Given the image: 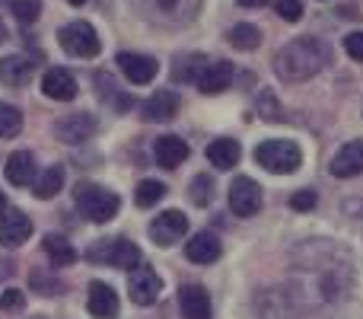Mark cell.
Instances as JSON below:
<instances>
[{"mask_svg": "<svg viewBox=\"0 0 363 319\" xmlns=\"http://www.w3.org/2000/svg\"><path fill=\"white\" fill-rule=\"evenodd\" d=\"M328 61V48L315 36L294 38L290 45H284L277 55V74L284 80H309L322 70V64Z\"/></svg>", "mask_w": 363, "mask_h": 319, "instance_id": "cell-1", "label": "cell"}, {"mask_svg": "<svg viewBox=\"0 0 363 319\" xmlns=\"http://www.w3.org/2000/svg\"><path fill=\"white\" fill-rule=\"evenodd\" d=\"M74 201H77V211H80L86 220H93V224L112 220L121 207L118 195L102 188V185H96V182H80V185L74 188Z\"/></svg>", "mask_w": 363, "mask_h": 319, "instance_id": "cell-2", "label": "cell"}, {"mask_svg": "<svg viewBox=\"0 0 363 319\" xmlns=\"http://www.w3.org/2000/svg\"><path fill=\"white\" fill-rule=\"evenodd\" d=\"M255 163L268 173H277V175H287L294 173L296 166L303 163V151L296 141H287V138H277V141H262L255 147Z\"/></svg>", "mask_w": 363, "mask_h": 319, "instance_id": "cell-3", "label": "cell"}, {"mask_svg": "<svg viewBox=\"0 0 363 319\" xmlns=\"http://www.w3.org/2000/svg\"><path fill=\"white\" fill-rule=\"evenodd\" d=\"M57 38H61V48L67 51V55H74V58H96L99 55V48H102L96 29L89 23H83V19L67 23L61 32H57Z\"/></svg>", "mask_w": 363, "mask_h": 319, "instance_id": "cell-4", "label": "cell"}, {"mask_svg": "<svg viewBox=\"0 0 363 319\" xmlns=\"http://www.w3.org/2000/svg\"><path fill=\"white\" fill-rule=\"evenodd\" d=\"M230 207L236 217H252L262 207V185L249 175H239L230 185Z\"/></svg>", "mask_w": 363, "mask_h": 319, "instance_id": "cell-5", "label": "cell"}, {"mask_svg": "<svg viewBox=\"0 0 363 319\" xmlns=\"http://www.w3.org/2000/svg\"><path fill=\"white\" fill-rule=\"evenodd\" d=\"M128 294H131V301L138 307H150L163 294V281H160V275L153 269H134L131 278H128Z\"/></svg>", "mask_w": 363, "mask_h": 319, "instance_id": "cell-6", "label": "cell"}, {"mask_svg": "<svg viewBox=\"0 0 363 319\" xmlns=\"http://www.w3.org/2000/svg\"><path fill=\"white\" fill-rule=\"evenodd\" d=\"M188 233V217L182 211H163L160 217H153L150 224V239L157 246H172Z\"/></svg>", "mask_w": 363, "mask_h": 319, "instance_id": "cell-7", "label": "cell"}, {"mask_svg": "<svg viewBox=\"0 0 363 319\" xmlns=\"http://www.w3.org/2000/svg\"><path fill=\"white\" fill-rule=\"evenodd\" d=\"M32 237V220L19 207H4L0 211V243L4 246H23Z\"/></svg>", "mask_w": 363, "mask_h": 319, "instance_id": "cell-8", "label": "cell"}, {"mask_svg": "<svg viewBox=\"0 0 363 319\" xmlns=\"http://www.w3.org/2000/svg\"><path fill=\"white\" fill-rule=\"evenodd\" d=\"M42 93L48 96V99H55V102H70V99H77L80 87H77V80H74L70 70L51 67L48 74L42 77Z\"/></svg>", "mask_w": 363, "mask_h": 319, "instance_id": "cell-9", "label": "cell"}, {"mask_svg": "<svg viewBox=\"0 0 363 319\" xmlns=\"http://www.w3.org/2000/svg\"><path fill=\"white\" fill-rule=\"evenodd\" d=\"M106 243V252H99V256L93 259H102V262L115 265V269H140V249L131 243V239H102Z\"/></svg>", "mask_w": 363, "mask_h": 319, "instance_id": "cell-10", "label": "cell"}, {"mask_svg": "<svg viewBox=\"0 0 363 319\" xmlns=\"http://www.w3.org/2000/svg\"><path fill=\"white\" fill-rule=\"evenodd\" d=\"M118 67H121V74H125L131 83L144 87V83H150L153 77H157L160 64L153 61L150 55H134V51H121V55H118Z\"/></svg>", "mask_w": 363, "mask_h": 319, "instance_id": "cell-11", "label": "cell"}, {"mask_svg": "<svg viewBox=\"0 0 363 319\" xmlns=\"http://www.w3.org/2000/svg\"><path fill=\"white\" fill-rule=\"evenodd\" d=\"M198 90L204 96H213V93H223V90H230L233 83V64L230 61H213V64H204L198 74Z\"/></svg>", "mask_w": 363, "mask_h": 319, "instance_id": "cell-12", "label": "cell"}, {"mask_svg": "<svg viewBox=\"0 0 363 319\" xmlns=\"http://www.w3.org/2000/svg\"><path fill=\"white\" fill-rule=\"evenodd\" d=\"M220 252H223V246H220V239L213 233H194L185 243V256L194 265H213L220 259Z\"/></svg>", "mask_w": 363, "mask_h": 319, "instance_id": "cell-13", "label": "cell"}, {"mask_svg": "<svg viewBox=\"0 0 363 319\" xmlns=\"http://www.w3.org/2000/svg\"><path fill=\"white\" fill-rule=\"evenodd\" d=\"M86 310L96 319H112L115 313H118V294H115L106 281H93V284H89Z\"/></svg>", "mask_w": 363, "mask_h": 319, "instance_id": "cell-14", "label": "cell"}, {"mask_svg": "<svg viewBox=\"0 0 363 319\" xmlns=\"http://www.w3.org/2000/svg\"><path fill=\"white\" fill-rule=\"evenodd\" d=\"M363 173V141H351L345 144L332 160V175L338 179H351V175Z\"/></svg>", "mask_w": 363, "mask_h": 319, "instance_id": "cell-15", "label": "cell"}, {"mask_svg": "<svg viewBox=\"0 0 363 319\" xmlns=\"http://www.w3.org/2000/svg\"><path fill=\"white\" fill-rule=\"evenodd\" d=\"M179 307L185 319H211V297L198 284H185L179 291Z\"/></svg>", "mask_w": 363, "mask_h": 319, "instance_id": "cell-16", "label": "cell"}, {"mask_svg": "<svg viewBox=\"0 0 363 319\" xmlns=\"http://www.w3.org/2000/svg\"><path fill=\"white\" fill-rule=\"evenodd\" d=\"M140 112H144L147 121H169V119H176V112H179V96L172 93V90H157V93L140 106Z\"/></svg>", "mask_w": 363, "mask_h": 319, "instance_id": "cell-17", "label": "cell"}, {"mask_svg": "<svg viewBox=\"0 0 363 319\" xmlns=\"http://www.w3.org/2000/svg\"><path fill=\"white\" fill-rule=\"evenodd\" d=\"M153 157H157V163L163 169H176L188 160V144L182 138H176V134H163V138H157Z\"/></svg>", "mask_w": 363, "mask_h": 319, "instance_id": "cell-18", "label": "cell"}, {"mask_svg": "<svg viewBox=\"0 0 363 319\" xmlns=\"http://www.w3.org/2000/svg\"><path fill=\"white\" fill-rule=\"evenodd\" d=\"M6 182L10 185H32L35 182V157H32L29 151H16L10 153V160H6V169H4Z\"/></svg>", "mask_w": 363, "mask_h": 319, "instance_id": "cell-19", "label": "cell"}, {"mask_svg": "<svg viewBox=\"0 0 363 319\" xmlns=\"http://www.w3.org/2000/svg\"><path fill=\"white\" fill-rule=\"evenodd\" d=\"M55 131H57V138L67 141V144H80V141H86L96 134V121L80 112V115H70V119L57 121Z\"/></svg>", "mask_w": 363, "mask_h": 319, "instance_id": "cell-20", "label": "cell"}, {"mask_svg": "<svg viewBox=\"0 0 363 319\" xmlns=\"http://www.w3.org/2000/svg\"><path fill=\"white\" fill-rule=\"evenodd\" d=\"M242 157V147L236 144L233 138H220V141H211L207 144V160H211V166L217 169H233Z\"/></svg>", "mask_w": 363, "mask_h": 319, "instance_id": "cell-21", "label": "cell"}, {"mask_svg": "<svg viewBox=\"0 0 363 319\" xmlns=\"http://www.w3.org/2000/svg\"><path fill=\"white\" fill-rule=\"evenodd\" d=\"M29 77H32V64L26 61V58L13 55V58L0 61V80H4L6 87H23V83H29Z\"/></svg>", "mask_w": 363, "mask_h": 319, "instance_id": "cell-22", "label": "cell"}, {"mask_svg": "<svg viewBox=\"0 0 363 319\" xmlns=\"http://www.w3.org/2000/svg\"><path fill=\"white\" fill-rule=\"evenodd\" d=\"M45 252H48V259H51V265H74L77 262V249L70 246V239L67 237H57V233H48L45 237Z\"/></svg>", "mask_w": 363, "mask_h": 319, "instance_id": "cell-23", "label": "cell"}, {"mask_svg": "<svg viewBox=\"0 0 363 319\" xmlns=\"http://www.w3.org/2000/svg\"><path fill=\"white\" fill-rule=\"evenodd\" d=\"M32 188H35V198H42V201L55 198V195L64 188V166H48L42 175H35Z\"/></svg>", "mask_w": 363, "mask_h": 319, "instance_id": "cell-24", "label": "cell"}, {"mask_svg": "<svg viewBox=\"0 0 363 319\" xmlns=\"http://www.w3.org/2000/svg\"><path fill=\"white\" fill-rule=\"evenodd\" d=\"M230 45L236 51H255L262 45V29L258 26H249V23H239L230 29Z\"/></svg>", "mask_w": 363, "mask_h": 319, "instance_id": "cell-25", "label": "cell"}, {"mask_svg": "<svg viewBox=\"0 0 363 319\" xmlns=\"http://www.w3.org/2000/svg\"><path fill=\"white\" fill-rule=\"evenodd\" d=\"M166 198V185L157 179H144L138 185V192H134V201H138V207H153L160 205V201Z\"/></svg>", "mask_w": 363, "mask_h": 319, "instance_id": "cell-26", "label": "cell"}, {"mask_svg": "<svg viewBox=\"0 0 363 319\" xmlns=\"http://www.w3.org/2000/svg\"><path fill=\"white\" fill-rule=\"evenodd\" d=\"M23 131V115L16 106L10 102H0V138H16Z\"/></svg>", "mask_w": 363, "mask_h": 319, "instance_id": "cell-27", "label": "cell"}, {"mask_svg": "<svg viewBox=\"0 0 363 319\" xmlns=\"http://www.w3.org/2000/svg\"><path fill=\"white\" fill-rule=\"evenodd\" d=\"M188 192H191V201H194L198 207L211 205V201H213V179H211V175H194V179H191V188H188Z\"/></svg>", "mask_w": 363, "mask_h": 319, "instance_id": "cell-28", "label": "cell"}, {"mask_svg": "<svg viewBox=\"0 0 363 319\" xmlns=\"http://www.w3.org/2000/svg\"><path fill=\"white\" fill-rule=\"evenodd\" d=\"M201 61H204V58H201V55L179 58L176 70H172V74H176V80H179V83H185V80H198V74H201V67H198V64H201Z\"/></svg>", "mask_w": 363, "mask_h": 319, "instance_id": "cell-29", "label": "cell"}, {"mask_svg": "<svg viewBox=\"0 0 363 319\" xmlns=\"http://www.w3.org/2000/svg\"><path fill=\"white\" fill-rule=\"evenodd\" d=\"M10 10L16 13L19 23H35L38 13H42V0H13Z\"/></svg>", "mask_w": 363, "mask_h": 319, "instance_id": "cell-30", "label": "cell"}, {"mask_svg": "<svg viewBox=\"0 0 363 319\" xmlns=\"http://www.w3.org/2000/svg\"><path fill=\"white\" fill-rule=\"evenodd\" d=\"M274 10L281 13V16L287 19V23H300L303 13H306V10H303L300 0H274Z\"/></svg>", "mask_w": 363, "mask_h": 319, "instance_id": "cell-31", "label": "cell"}, {"mask_svg": "<svg viewBox=\"0 0 363 319\" xmlns=\"http://www.w3.org/2000/svg\"><path fill=\"white\" fill-rule=\"evenodd\" d=\"M23 303H26V297H23V291H16V288H6L4 294H0V310H6V313L23 310Z\"/></svg>", "mask_w": 363, "mask_h": 319, "instance_id": "cell-32", "label": "cell"}, {"mask_svg": "<svg viewBox=\"0 0 363 319\" xmlns=\"http://www.w3.org/2000/svg\"><path fill=\"white\" fill-rule=\"evenodd\" d=\"M315 192H309V188H303V192H296L294 198H290V207H294V211H313L315 207Z\"/></svg>", "mask_w": 363, "mask_h": 319, "instance_id": "cell-33", "label": "cell"}, {"mask_svg": "<svg viewBox=\"0 0 363 319\" xmlns=\"http://www.w3.org/2000/svg\"><path fill=\"white\" fill-rule=\"evenodd\" d=\"M345 51L354 61H363V32H351V36L345 38Z\"/></svg>", "mask_w": 363, "mask_h": 319, "instance_id": "cell-34", "label": "cell"}, {"mask_svg": "<svg viewBox=\"0 0 363 319\" xmlns=\"http://www.w3.org/2000/svg\"><path fill=\"white\" fill-rule=\"evenodd\" d=\"M157 6H160V10H176L179 0H157Z\"/></svg>", "mask_w": 363, "mask_h": 319, "instance_id": "cell-35", "label": "cell"}, {"mask_svg": "<svg viewBox=\"0 0 363 319\" xmlns=\"http://www.w3.org/2000/svg\"><path fill=\"white\" fill-rule=\"evenodd\" d=\"M264 0H239V6H262Z\"/></svg>", "mask_w": 363, "mask_h": 319, "instance_id": "cell-36", "label": "cell"}, {"mask_svg": "<svg viewBox=\"0 0 363 319\" xmlns=\"http://www.w3.org/2000/svg\"><path fill=\"white\" fill-rule=\"evenodd\" d=\"M4 38H6V29H4V23H0V42H4Z\"/></svg>", "mask_w": 363, "mask_h": 319, "instance_id": "cell-37", "label": "cell"}, {"mask_svg": "<svg viewBox=\"0 0 363 319\" xmlns=\"http://www.w3.org/2000/svg\"><path fill=\"white\" fill-rule=\"evenodd\" d=\"M70 4H74V6H80V4H86V0H70Z\"/></svg>", "mask_w": 363, "mask_h": 319, "instance_id": "cell-38", "label": "cell"}, {"mask_svg": "<svg viewBox=\"0 0 363 319\" xmlns=\"http://www.w3.org/2000/svg\"><path fill=\"white\" fill-rule=\"evenodd\" d=\"M0 211H4V192H0Z\"/></svg>", "mask_w": 363, "mask_h": 319, "instance_id": "cell-39", "label": "cell"}]
</instances>
